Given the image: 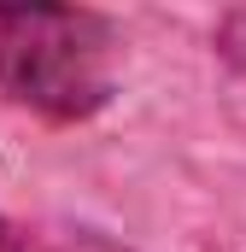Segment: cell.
<instances>
[{"label": "cell", "mask_w": 246, "mask_h": 252, "mask_svg": "<svg viewBox=\"0 0 246 252\" xmlns=\"http://www.w3.org/2000/svg\"><path fill=\"white\" fill-rule=\"evenodd\" d=\"M118 94V30L88 6H0V100L41 124H88Z\"/></svg>", "instance_id": "cell-1"}, {"label": "cell", "mask_w": 246, "mask_h": 252, "mask_svg": "<svg viewBox=\"0 0 246 252\" xmlns=\"http://www.w3.org/2000/svg\"><path fill=\"white\" fill-rule=\"evenodd\" d=\"M0 252H59V247H53V241H41L35 229H24V223L0 217Z\"/></svg>", "instance_id": "cell-2"}]
</instances>
